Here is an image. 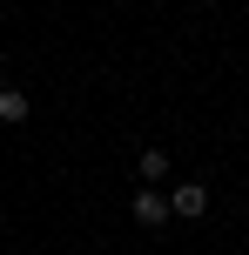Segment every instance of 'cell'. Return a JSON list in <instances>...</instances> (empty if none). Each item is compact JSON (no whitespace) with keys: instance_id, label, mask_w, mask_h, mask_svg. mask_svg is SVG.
Instances as JSON below:
<instances>
[{"instance_id":"6da1fadb","label":"cell","mask_w":249,"mask_h":255,"mask_svg":"<svg viewBox=\"0 0 249 255\" xmlns=\"http://www.w3.org/2000/svg\"><path fill=\"white\" fill-rule=\"evenodd\" d=\"M169 215H182V222H196V215H209V188H202V181H182V188L169 195Z\"/></svg>"},{"instance_id":"7a4b0ae2","label":"cell","mask_w":249,"mask_h":255,"mask_svg":"<svg viewBox=\"0 0 249 255\" xmlns=\"http://www.w3.org/2000/svg\"><path fill=\"white\" fill-rule=\"evenodd\" d=\"M135 222H142V229H162V222H169V195L142 188V195H135Z\"/></svg>"},{"instance_id":"3957f363","label":"cell","mask_w":249,"mask_h":255,"mask_svg":"<svg viewBox=\"0 0 249 255\" xmlns=\"http://www.w3.org/2000/svg\"><path fill=\"white\" fill-rule=\"evenodd\" d=\"M27 108H34V101H27L20 88H0V121H13V128H20V121H27Z\"/></svg>"},{"instance_id":"277c9868","label":"cell","mask_w":249,"mask_h":255,"mask_svg":"<svg viewBox=\"0 0 249 255\" xmlns=\"http://www.w3.org/2000/svg\"><path fill=\"white\" fill-rule=\"evenodd\" d=\"M142 175H148V181L169 175V148H142Z\"/></svg>"}]
</instances>
